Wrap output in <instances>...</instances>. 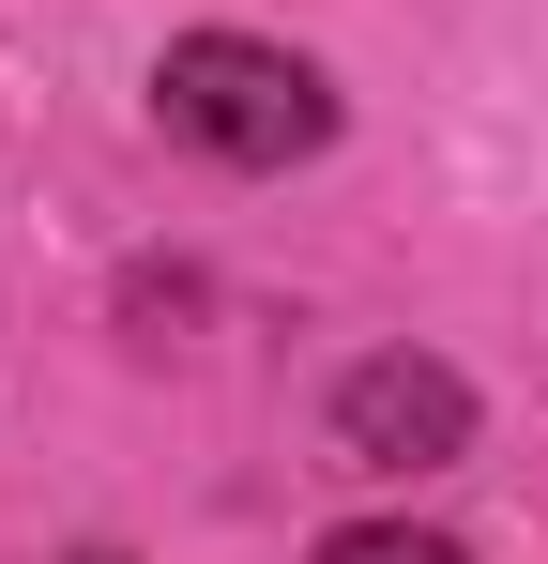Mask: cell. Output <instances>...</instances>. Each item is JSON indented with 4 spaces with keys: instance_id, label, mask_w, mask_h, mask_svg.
Returning <instances> with one entry per match:
<instances>
[{
    "instance_id": "cell-4",
    "label": "cell",
    "mask_w": 548,
    "mask_h": 564,
    "mask_svg": "<svg viewBox=\"0 0 548 564\" xmlns=\"http://www.w3.org/2000/svg\"><path fill=\"white\" fill-rule=\"evenodd\" d=\"M62 564H122V550H62Z\"/></svg>"
},
{
    "instance_id": "cell-2",
    "label": "cell",
    "mask_w": 548,
    "mask_h": 564,
    "mask_svg": "<svg viewBox=\"0 0 548 564\" xmlns=\"http://www.w3.org/2000/svg\"><path fill=\"white\" fill-rule=\"evenodd\" d=\"M472 443V381L427 367V351H381V367L336 381V458L351 473H442Z\"/></svg>"
},
{
    "instance_id": "cell-3",
    "label": "cell",
    "mask_w": 548,
    "mask_h": 564,
    "mask_svg": "<svg viewBox=\"0 0 548 564\" xmlns=\"http://www.w3.org/2000/svg\"><path fill=\"white\" fill-rule=\"evenodd\" d=\"M320 564H472V550H442V534H412V519H351Z\"/></svg>"
},
{
    "instance_id": "cell-1",
    "label": "cell",
    "mask_w": 548,
    "mask_h": 564,
    "mask_svg": "<svg viewBox=\"0 0 548 564\" xmlns=\"http://www.w3.org/2000/svg\"><path fill=\"white\" fill-rule=\"evenodd\" d=\"M153 122L213 169H289V153L336 138V93H320V62H289L260 31H183L153 62Z\"/></svg>"
}]
</instances>
